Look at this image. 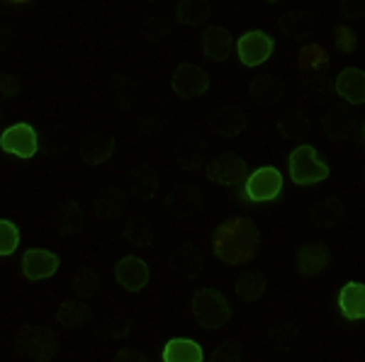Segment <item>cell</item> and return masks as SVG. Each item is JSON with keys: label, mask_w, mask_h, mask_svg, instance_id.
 I'll return each instance as SVG.
<instances>
[{"label": "cell", "mask_w": 365, "mask_h": 362, "mask_svg": "<svg viewBox=\"0 0 365 362\" xmlns=\"http://www.w3.org/2000/svg\"><path fill=\"white\" fill-rule=\"evenodd\" d=\"M258 226L246 217H234L222 221L212 233V250L227 265H246L261 250Z\"/></svg>", "instance_id": "obj_1"}, {"label": "cell", "mask_w": 365, "mask_h": 362, "mask_svg": "<svg viewBox=\"0 0 365 362\" xmlns=\"http://www.w3.org/2000/svg\"><path fill=\"white\" fill-rule=\"evenodd\" d=\"M190 312H192V319L195 324L200 326L202 331H222L229 326L232 321V304L222 292L217 289H197L192 294V302H190Z\"/></svg>", "instance_id": "obj_2"}, {"label": "cell", "mask_w": 365, "mask_h": 362, "mask_svg": "<svg viewBox=\"0 0 365 362\" xmlns=\"http://www.w3.org/2000/svg\"><path fill=\"white\" fill-rule=\"evenodd\" d=\"M15 348L32 362H49L58 353V336L49 326H22Z\"/></svg>", "instance_id": "obj_3"}, {"label": "cell", "mask_w": 365, "mask_h": 362, "mask_svg": "<svg viewBox=\"0 0 365 362\" xmlns=\"http://www.w3.org/2000/svg\"><path fill=\"white\" fill-rule=\"evenodd\" d=\"M290 178L295 185H314L329 178V166L319 159L314 146H297L290 154Z\"/></svg>", "instance_id": "obj_4"}, {"label": "cell", "mask_w": 365, "mask_h": 362, "mask_svg": "<svg viewBox=\"0 0 365 362\" xmlns=\"http://www.w3.org/2000/svg\"><path fill=\"white\" fill-rule=\"evenodd\" d=\"M175 95L182 100H192V97H202L210 90V75L195 63H180L175 66L173 78H170Z\"/></svg>", "instance_id": "obj_5"}, {"label": "cell", "mask_w": 365, "mask_h": 362, "mask_svg": "<svg viewBox=\"0 0 365 362\" xmlns=\"http://www.w3.org/2000/svg\"><path fill=\"white\" fill-rule=\"evenodd\" d=\"M205 175H207L212 183L229 188V185H237L249 175V166H246V161L237 154H220L207 163Z\"/></svg>", "instance_id": "obj_6"}, {"label": "cell", "mask_w": 365, "mask_h": 362, "mask_svg": "<svg viewBox=\"0 0 365 362\" xmlns=\"http://www.w3.org/2000/svg\"><path fill=\"white\" fill-rule=\"evenodd\" d=\"M331 265V250L324 241H309L297 248L295 270L302 277H317Z\"/></svg>", "instance_id": "obj_7"}, {"label": "cell", "mask_w": 365, "mask_h": 362, "mask_svg": "<svg viewBox=\"0 0 365 362\" xmlns=\"http://www.w3.org/2000/svg\"><path fill=\"white\" fill-rule=\"evenodd\" d=\"M273 49H275L273 37H268L266 32H258V29L256 32L241 34L237 44L239 58L244 66H261V63H266L273 56Z\"/></svg>", "instance_id": "obj_8"}, {"label": "cell", "mask_w": 365, "mask_h": 362, "mask_svg": "<svg viewBox=\"0 0 365 362\" xmlns=\"http://www.w3.org/2000/svg\"><path fill=\"white\" fill-rule=\"evenodd\" d=\"M282 190V175L278 168H258L246 180V197L251 202H268L275 200Z\"/></svg>", "instance_id": "obj_9"}, {"label": "cell", "mask_w": 365, "mask_h": 362, "mask_svg": "<svg viewBox=\"0 0 365 362\" xmlns=\"http://www.w3.org/2000/svg\"><path fill=\"white\" fill-rule=\"evenodd\" d=\"M0 149H3L5 154L20 156V159H32L39 149L37 132H34L29 124L10 127V129H5L3 137H0Z\"/></svg>", "instance_id": "obj_10"}, {"label": "cell", "mask_w": 365, "mask_h": 362, "mask_svg": "<svg viewBox=\"0 0 365 362\" xmlns=\"http://www.w3.org/2000/svg\"><path fill=\"white\" fill-rule=\"evenodd\" d=\"M115 280L127 292H141L149 284V265L137 255H125L115 265Z\"/></svg>", "instance_id": "obj_11"}, {"label": "cell", "mask_w": 365, "mask_h": 362, "mask_svg": "<svg viewBox=\"0 0 365 362\" xmlns=\"http://www.w3.org/2000/svg\"><path fill=\"white\" fill-rule=\"evenodd\" d=\"M207 122H210V129L215 132L217 137H225V139L239 137V134L246 129V115L237 105H225V107L215 110Z\"/></svg>", "instance_id": "obj_12"}, {"label": "cell", "mask_w": 365, "mask_h": 362, "mask_svg": "<svg viewBox=\"0 0 365 362\" xmlns=\"http://www.w3.org/2000/svg\"><path fill=\"white\" fill-rule=\"evenodd\" d=\"M334 90L344 102L349 105H363L365 102V71L363 68L349 66L336 75Z\"/></svg>", "instance_id": "obj_13"}, {"label": "cell", "mask_w": 365, "mask_h": 362, "mask_svg": "<svg viewBox=\"0 0 365 362\" xmlns=\"http://www.w3.org/2000/svg\"><path fill=\"white\" fill-rule=\"evenodd\" d=\"M58 255L44 248H32L22 258V272L27 280H46L58 270Z\"/></svg>", "instance_id": "obj_14"}, {"label": "cell", "mask_w": 365, "mask_h": 362, "mask_svg": "<svg viewBox=\"0 0 365 362\" xmlns=\"http://www.w3.org/2000/svg\"><path fill=\"white\" fill-rule=\"evenodd\" d=\"M234 39L229 34L227 27H207L202 34V54L212 63H222L227 61L232 54Z\"/></svg>", "instance_id": "obj_15"}, {"label": "cell", "mask_w": 365, "mask_h": 362, "mask_svg": "<svg viewBox=\"0 0 365 362\" xmlns=\"http://www.w3.org/2000/svg\"><path fill=\"white\" fill-rule=\"evenodd\" d=\"M339 309L346 319L363 321L365 319V284L346 282L339 292Z\"/></svg>", "instance_id": "obj_16"}, {"label": "cell", "mask_w": 365, "mask_h": 362, "mask_svg": "<svg viewBox=\"0 0 365 362\" xmlns=\"http://www.w3.org/2000/svg\"><path fill=\"white\" fill-rule=\"evenodd\" d=\"M346 217V207L336 195L324 197L322 202H317L312 207V224L319 226V229H334L339 226Z\"/></svg>", "instance_id": "obj_17"}, {"label": "cell", "mask_w": 365, "mask_h": 362, "mask_svg": "<svg viewBox=\"0 0 365 362\" xmlns=\"http://www.w3.org/2000/svg\"><path fill=\"white\" fill-rule=\"evenodd\" d=\"M51 224H54V229L58 233H63V236H73V233H78L83 229V212H81V207L76 202L66 200L54 209Z\"/></svg>", "instance_id": "obj_18"}, {"label": "cell", "mask_w": 365, "mask_h": 362, "mask_svg": "<svg viewBox=\"0 0 365 362\" xmlns=\"http://www.w3.org/2000/svg\"><path fill=\"white\" fill-rule=\"evenodd\" d=\"M205 353L200 343L190 341V338H175L168 341L163 348V362H202Z\"/></svg>", "instance_id": "obj_19"}, {"label": "cell", "mask_w": 365, "mask_h": 362, "mask_svg": "<svg viewBox=\"0 0 365 362\" xmlns=\"http://www.w3.org/2000/svg\"><path fill=\"white\" fill-rule=\"evenodd\" d=\"M115 151V139L108 137V134H98V137L86 139L83 146H81V159H83L88 166H98V163H105L113 156Z\"/></svg>", "instance_id": "obj_20"}, {"label": "cell", "mask_w": 365, "mask_h": 362, "mask_svg": "<svg viewBox=\"0 0 365 362\" xmlns=\"http://www.w3.org/2000/svg\"><path fill=\"white\" fill-rule=\"evenodd\" d=\"M251 95H253V100L261 105H275L285 95V85H282V80L278 75L266 73L251 83Z\"/></svg>", "instance_id": "obj_21"}, {"label": "cell", "mask_w": 365, "mask_h": 362, "mask_svg": "<svg viewBox=\"0 0 365 362\" xmlns=\"http://www.w3.org/2000/svg\"><path fill=\"white\" fill-rule=\"evenodd\" d=\"M234 292L241 302L246 304H253V302L263 299V294L268 292V280L261 275V272H244L237 284H234Z\"/></svg>", "instance_id": "obj_22"}, {"label": "cell", "mask_w": 365, "mask_h": 362, "mask_svg": "<svg viewBox=\"0 0 365 362\" xmlns=\"http://www.w3.org/2000/svg\"><path fill=\"white\" fill-rule=\"evenodd\" d=\"M210 15H212V5L207 0H182V3L175 5V20L187 27L202 25V22L210 20Z\"/></svg>", "instance_id": "obj_23"}, {"label": "cell", "mask_w": 365, "mask_h": 362, "mask_svg": "<svg viewBox=\"0 0 365 362\" xmlns=\"http://www.w3.org/2000/svg\"><path fill=\"white\" fill-rule=\"evenodd\" d=\"M353 124H356L353 115L346 112L344 107H331L329 115L324 117V134H327V139L341 142V139H346L353 132Z\"/></svg>", "instance_id": "obj_24"}, {"label": "cell", "mask_w": 365, "mask_h": 362, "mask_svg": "<svg viewBox=\"0 0 365 362\" xmlns=\"http://www.w3.org/2000/svg\"><path fill=\"white\" fill-rule=\"evenodd\" d=\"M88 319H91V309L83 299H66L63 304H58L56 321L63 329H81Z\"/></svg>", "instance_id": "obj_25"}, {"label": "cell", "mask_w": 365, "mask_h": 362, "mask_svg": "<svg viewBox=\"0 0 365 362\" xmlns=\"http://www.w3.org/2000/svg\"><path fill=\"white\" fill-rule=\"evenodd\" d=\"M309 127H312V122H309V117L304 115V110H292V112L282 115L280 122H278L280 134H282V137H287V139L304 137V134L309 132Z\"/></svg>", "instance_id": "obj_26"}, {"label": "cell", "mask_w": 365, "mask_h": 362, "mask_svg": "<svg viewBox=\"0 0 365 362\" xmlns=\"http://www.w3.org/2000/svg\"><path fill=\"white\" fill-rule=\"evenodd\" d=\"M175 267H178L182 277H197L200 270H202V253H200V248L190 246V243L180 246V250L175 253Z\"/></svg>", "instance_id": "obj_27"}, {"label": "cell", "mask_w": 365, "mask_h": 362, "mask_svg": "<svg viewBox=\"0 0 365 362\" xmlns=\"http://www.w3.org/2000/svg\"><path fill=\"white\" fill-rule=\"evenodd\" d=\"M125 204L127 200L120 190L108 188V190H103V195L96 200V212H98V217H103V219L120 217V212H125Z\"/></svg>", "instance_id": "obj_28"}, {"label": "cell", "mask_w": 365, "mask_h": 362, "mask_svg": "<svg viewBox=\"0 0 365 362\" xmlns=\"http://www.w3.org/2000/svg\"><path fill=\"white\" fill-rule=\"evenodd\" d=\"M71 284H73V292L78 297H91V294H96L100 287V272L93 270V267H86V270L76 272Z\"/></svg>", "instance_id": "obj_29"}, {"label": "cell", "mask_w": 365, "mask_h": 362, "mask_svg": "<svg viewBox=\"0 0 365 362\" xmlns=\"http://www.w3.org/2000/svg\"><path fill=\"white\" fill-rule=\"evenodd\" d=\"M125 236L134 246H149L154 241V231L144 219H129V224L125 226Z\"/></svg>", "instance_id": "obj_30"}, {"label": "cell", "mask_w": 365, "mask_h": 362, "mask_svg": "<svg viewBox=\"0 0 365 362\" xmlns=\"http://www.w3.org/2000/svg\"><path fill=\"white\" fill-rule=\"evenodd\" d=\"M20 246V229L8 219H0V255L15 253Z\"/></svg>", "instance_id": "obj_31"}, {"label": "cell", "mask_w": 365, "mask_h": 362, "mask_svg": "<svg viewBox=\"0 0 365 362\" xmlns=\"http://www.w3.org/2000/svg\"><path fill=\"white\" fill-rule=\"evenodd\" d=\"M329 63L327 58V51L322 49L319 44H307L302 51H299V66L302 68H312V71H317V68H324Z\"/></svg>", "instance_id": "obj_32"}, {"label": "cell", "mask_w": 365, "mask_h": 362, "mask_svg": "<svg viewBox=\"0 0 365 362\" xmlns=\"http://www.w3.org/2000/svg\"><path fill=\"white\" fill-rule=\"evenodd\" d=\"M132 188L137 192L139 197H154V192L158 190V180L154 173H146V171H134L132 173Z\"/></svg>", "instance_id": "obj_33"}, {"label": "cell", "mask_w": 365, "mask_h": 362, "mask_svg": "<svg viewBox=\"0 0 365 362\" xmlns=\"http://www.w3.org/2000/svg\"><path fill=\"white\" fill-rule=\"evenodd\" d=\"M334 44L341 54H353L358 49V37L349 25H339L334 29Z\"/></svg>", "instance_id": "obj_34"}, {"label": "cell", "mask_w": 365, "mask_h": 362, "mask_svg": "<svg viewBox=\"0 0 365 362\" xmlns=\"http://www.w3.org/2000/svg\"><path fill=\"white\" fill-rule=\"evenodd\" d=\"M244 360V350H241V343L239 341H225L220 348L215 350L212 355V362H241Z\"/></svg>", "instance_id": "obj_35"}, {"label": "cell", "mask_w": 365, "mask_h": 362, "mask_svg": "<svg viewBox=\"0 0 365 362\" xmlns=\"http://www.w3.org/2000/svg\"><path fill=\"white\" fill-rule=\"evenodd\" d=\"M20 92V80L15 75H0V102Z\"/></svg>", "instance_id": "obj_36"}, {"label": "cell", "mask_w": 365, "mask_h": 362, "mask_svg": "<svg viewBox=\"0 0 365 362\" xmlns=\"http://www.w3.org/2000/svg\"><path fill=\"white\" fill-rule=\"evenodd\" d=\"M115 362H149V358L137 348H122L120 353L115 355Z\"/></svg>", "instance_id": "obj_37"}, {"label": "cell", "mask_w": 365, "mask_h": 362, "mask_svg": "<svg viewBox=\"0 0 365 362\" xmlns=\"http://www.w3.org/2000/svg\"><path fill=\"white\" fill-rule=\"evenodd\" d=\"M341 13L346 17H351V20H361L365 17V3H356V0H346V3H341Z\"/></svg>", "instance_id": "obj_38"}, {"label": "cell", "mask_w": 365, "mask_h": 362, "mask_svg": "<svg viewBox=\"0 0 365 362\" xmlns=\"http://www.w3.org/2000/svg\"><path fill=\"white\" fill-rule=\"evenodd\" d=\"M10 37H13V32H10L8 27H0V51H3L5 46L10 44Z\"/></svg>", "instance_id": "obj_39"}, {"label": "cell", "mask_w": 365, "mask_h": 362, "mask_svg": "<svg viewBox=\"0 0 365 362\" xmlns=\"http://www.w3.org/2000/svg\"><path fill=\"white\" fill-rule=\"evenodd\" d=\"M363 183H365V171H363Z\"/></svg>", "instance_id": "obj_40"}]
</instances>
